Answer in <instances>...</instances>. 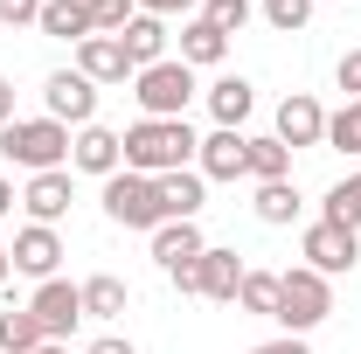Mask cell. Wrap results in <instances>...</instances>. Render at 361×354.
<instances>
[{"mask_svg": "<svg viewBox=\"0 0 361 354\" xmlns=\"http://www.w3.org/2000/svg\"><path fill=\"white\" fill-rule=\"evenodd\" d=\"M126 167H133V174H174V167H188V160H195V146H202V139L188 133V118H139V126H126Z\"/></svg>", "mask_w": 361, "mask_h": 354, "instance_id": "cell-1", "label": "cell"}, {"mask_svg": "<svg viewBox=\"0 0 361 354\" xmlns=\"http://www.w3.org/2000/svg\"><path fill=\"white\" fill-rule=\"evenodd\" d=\"M0 153L14 167H28V174H56V167H70V126H56V118H14V126H0Z\"/></svg>", "mask_w": 361, "mask_h": 354, "instance_id": "cell-2", "label": "cell"}, {"mask_svg": "<svg viewBox=\"0 0 361 354\" xmlns=\"http://www.w3.org/2000/svg\"><path fill=\"white\" fill-rule=\"evenodd\" d=\"M326 312H334V278H319V271H306V264L278 271V326H285V334L306 341Z\"/></svg>", "mask_w": 361, "mask_h": 354, "instance_id": "cell-3", "label": "cell"}, {"mask_svg": "<svg viewBox=\"0 0 361 354\" xmlns=\"http://www.w3.org/2000/svg\"><path fill=\"white\" fill-rule=\"evenodd\" d=\"M104 216L118 222V229H146V236H153V229L167 222V216H160V181L118 167V174L104 181Z\"/></svg>", "mask_w": 361, "mask_h": 354, "instance_id": "cell-4", "label": "cell"}, {"mask_svg": "<svg viewBox=\"0 0 361 354\" xmlns=\"http://www.w3.org/2000/svg\"><path fill=\"white\" fill-rule=\"evenodd\" d=\"M133 97L146 118H188V97H195V70L167 56V63H153V70H139L133 77Z\"/></svg>", "mask_w": 361, "mask_h": 354, "instance_id": "cell-5", "label": "cell"}, {"mask_svg": "<svg viewBox=\"0 0 361 354\" xmlns=\"http://www.w3.org/2000/svg\"><path fill=\"white\" fill-rule=\"evenodd\" d=\"M42 118H56V126H97V84H90L84 70H56L42 84Z\"/></svg>", "mask_w": 361, "mask_h": 354, "instance_id": "cell-6", "label": "cell"}, {"mask_svg": "<svg viewBox=\"0 0 361 354\" xmlns=\"http://www.w3.org/2000/svg\"><path fill=\"white\" fill-rule=\"evenodd\" d=\"M28 312H35L42 341H70V334L84 326V285H70V278H49V285H35Z\"/></svg>", "mask_w": 361, "mask_h": 354, "instance_id": "cell-7", "label": "cell"}, {"mask_svg": "<svg viewBox=\"0 0 361 354\" xmlns=\"http://www.w3.org/2000/svg\"><path fill=\"white\" fill-rule=\"evenodd\" d=\"M306 271H319V278H341V271L361 264V229H341V222H313L306 229Z\"/></svg>", "mask_w": 361, "mask_h": 354, "instance_id": "cell-8", "label": "cell"}, {"mask_svg": "<svg viewBox=\"0 0 361 354\" xmlns=\"http://www.w3.org/2000/svg\"><path fill=\"white\" fill-rule=\"evenodd\" d=\"M7 257H14V271H28L35 285H49V278H56V264H63V236H56L49 222H28V229H14Z\"/></svg>", "mask_w": 361, "mask_h": 354, "instance_id": "cell-9", "label": "cell"}, {"mask_svg": "<svg viewBox=\"0 0 361 354\" xmlns=\"http://www.w3.org/2000/svg\"><path fill=\"white\" fill-rule=\"evenodd\" d=\"M195 174H202V181H236V174H250V139L229 133V126H216V133L195 146Z\"/></svg>", "mask_w": 361, "mask_h": 354, "instance_id": "cell-10", "label": "cell"}, {"mask_svg": "<svg viewBox=\"0 0 361 354\" xmlns=\"http://www.w3.org/2000/svg\"><path fill=\"white\" fill-rule=\"evenodd\" d=\"M70 167H77V174L111 181L118 167H126V139H118V133H104V126H84V133L70 139Z\"/></svg>", "mask_w": 361, "mask_h": 354, "instance_id": "cell-11", "label": "cell"}, {"mask_svg": "<svg viewBox=\"0 0 361 354\" xmlns=\"http://www.w3.org/2000/svg\"><path fill=\"white\" fill-rule=\"evenodd\" d=\"M70 202H77V195H70V167H56V174H28V188H21L28 222H49V229L70 216Z\"/></svg>", "mask_w": 361, "mask_h": 354, "instance_id": "cell-12", "label": "cell"}, {"mask_svg": "<svg viewBox=\"0 0 361 354\" xmlns=\"http://www.w3.org/2000/svg\"><path fill=\"white\" fill-rule=\"evenodd\" d=\"M278 139H285V146H326V111H319V97L292 90V97L278 104Z\"/></svg>", "mask_w": 361, "mask_h": 354, "instance_id": "cell-13", "label": "cell"}, {"mask_svg": "<svg viewBox=\"0 0 361 354\" xmlns=\"http://www.w3.org/2000/svg\"><path fill=\"white\" fill-rule=\"evenodd\" d=\"M243 257H236V250H216V243H209V250H202V257H195V278H202V299H216V306H236V285H243Z\"/></svg>", "mask_w": 361, "mask_h": 354, "instance_id": "cell-14", "label": "cell"}, {"mask_svg": "<svg viewBox=\"0 0 361 354\" xmlns=\"http://www.w3.org/2000/svg\"><path fill=\"white\" fill-rule=\"evenodd\" d=\"M118 49H126L133 77H139V70H153V63H167V21H160V14H133L126 35H118Z\"/></svg>", "mask_w": 361, "mask_h": 354, "instance_id": "cell-15", "label": "cell"}, {"mask_svg": "<svg viewBox=\"0 0 361 354\" xmlns=\"http://www.w3.org/2000/svg\"><path fill=\"white\" fill-rule=\"evenodd\" d=\"M202 195H209V181L195 174V167L160 174V216H167V222H195V216H202Z\"/></svg>", "mask_w": 361, "mask_h": 354, "instance_id": "cell-16", "label": "cell"}, {"mask_svg": "<svg viewBox=\"0 0 361 354\" xmlns=\"http://www.w3.org/2000/svg\"><path fill=\"white\" fill-rule=\"evenodd\" d=\"M223 56H229V35L216 21H202V14L180 21V63H188V70H216Z\"/></svg>", "mask_w": 361, "mask_h": 354, "instance_id": "cell-17", "label": "cell"}, {"mask_svg": "<svg viewBox=\"0 0 361 354\" xmlns=\"http://www.w3.org/2000/svg\"><path fill=\"white\" fill-rule=\"evenodd\" d=\"M77 70H84L90 84H126V77H133L118 35H90V42H77Z\"/></svg>", "mask_w": 361, "mask_h": 354, "instance_id": "cell-18", "label": "cell"}, {"mask_svg": "<svg viewBox=\"0 0 361 354\" xmlns=\"http://www.w3.org/2000/svg\"><path fill=\"white\" fill-rule=\"evenodd\" d=\"M202 250H209V243H202V229H195V222H160V229H153V264H160V271L195 264Z\"/></svg>", "mask_w": 361, "mask_h": 354, "instance_id": "cell-19", "label": "cell"}, {"mask_svg": "<svg viewBox=\"0 0 361 354\" xmlns=\"http://www.w3.org/2000/svg\"><path fill=\"white\" fill-rule=\"evenodd\" d=\"M250 104H257V90L243 84V77H216L209 84V111H216V126H229V133H243Z\"/></svg>", "mask_w": 361, "mask_h": 354, "instance_id": "cell-20", "label": "cell"}, {"mask_svg": "<svg viewBox=\"0 0 361 354\" xmlns=\"http://www.w3.org/2000/svg\"><path fill=\"white\" fill-rule=\"evenodd\" d=\"M35 28L56 35V42H90V7L84 0H42V21Z\"/></svg>", "mask_w": 361, "mask_h": 354, "instance_id": "cell-21", "label": "cell"}, {"mask_svg": "<svg viewBox=\"0 0 361 354\" xmlns=\"http://www.w3.org/2000/svg\"><path fill=\"white\" fill-rule=\"evenodd\" d=\"M126 306H133L126 278H111V271L84 278V319H126Z\"/></svg>", "mask_w": 361, "mask_h": 354, "instance_id": "cell-22", "label": "cell"}, {"mask_svg": "<svg viewBox=\"0 0 361 354\" xmlns=\"http://www.w3.org/2000/svg\"><path fill=\"white\" fill-rule=\"evenodd\" d=\"M250 209H257V222L285 229V222H299L306 202H299V188H292V181H257V202H250Z\"/></svg>", "mask_w": 361, "mask_h": 354, "instance_id": "cell-23", "label": "cell"}, {"mask_svg": "<svg viewBox=\"0 0 361 354\" xmlns=\"http://www.w3.org/2000/svg\"><path fill=\"white\" fill-rule=\"evenodd\" d=\"M236 306L257 312V319H278V271H243V285H236Z\"/></svg>", "mask_w": 361, "mask_h": 354, "instance_id": "cell-24", "label": "cell"}, {"mask_svg": "<svg viewBox=\"0 0 361 354\" xmlns=\"http://www.w3.org/2000/svg\"><path fill=\"white\" fill-rule=\"evenodd\" d=\"M250 181H292V146L271 133V139H250Z\"/></svg>", "mask_w": 361, "mask_h": 354, "instance_id": "cell-25", "label": "cell"}, {"mask_svg": "<svg viewBox=\"0 0 361 354\" xmlns=\"http://www.w3.org/2000/svg\"><path fill=\"white\" fill-rule=\"evenodd\" d=\"M319 222L361 229V174H348V181H334V188H326V216H319Z\"/></svg>", "mask_w": 361, "mask_h": 354, "instance_id": "cell-26", "label": "cell"}, {"mask_svg": "<svg viewBox=\"0 0 361 354\" xmlns=\"http://www.w3.org/2000/svg\"><path fill=\"white\" fill-rule=\"evenodd\" d=\"M42 348V326H35V312H0V354H35Z\"/></svg>", "mask_w": 361, "mask_h": 354, "instance_id": "cell-27", "label": "cell"}, {"mask_svg": "<svg viewBox=\"0 0 361 354\" xmlns=\"http://www.w3.org/2000/svg\"><path fill=\"white\" fill-rule=\"evenodd\" d=\"M326 146L334 153H361V97L341 104V111H326Z\"/></svg>", "mask_w": 361, "mask_h": 354, "instance_id": "cell-28", "label": "cell"}, {"mask_svg": "<svg viewBox=\"0 0 361 354\" xmlns=\"http://www.w3.org/2000/svg\"><path fill=\"white\" fill-rule=\"evenodd\" d=\"M257 14H264L278 35H299V28L313 21V0H257Z\"/></svg>", "mask_w": 361, "mask_h": 354, "instance_id": "cell-29", "label": "cell"}, {"mask_svg": "<svg viewBox=\"0 0 361 354\" xmlns=\"http://www.w3.org/2000/svg\"><path fill=\"white\" fill-rule=\"evenodd\" d=\"M250 14H257V0H202V21H216L223 35H243Z\"/></svg>", "mask_w": 361, "mask_h": 354, "instance_id": "cell-30", "label": "cell"}, {"mask_svg": "<svg viewBox=\"0 0 361 354\" xmlns=\"http://www.w3.org/2000/svg\"><path fill=\"white\" fill-rule=\"evenodd\" d=\"M84 7H90V35H126V21L139 14L133 0H84Z\"/></svg>", "mask_w": 361, "mask_h": 354, "instance_id": "cell-31", "label": "cell"}, {"mask_svg": "<svg viewBox=\"0 0 361 354\" xmlns=\"http://www.w3.org/2000/svg\"><path fill=\"white\" fill-rule=\"evenodd\" d=\"M334 84L348 90V104H355V97H361V49H348V56L334 63Z\"/></svg>", "mask_w": 361, "mask_h": 354, "instance_id": "cell-32", "label": "cell"}, {"mask_svg": "<svg viewBox=\"0 0 361 354\" xmlns=\"http://www.w3.org/2000/svg\"><path fill=\"white\" fill-rule=\"evenodd\" d=\"M0 21L7 28H28V21H42V0H0Z\"/></svg>", "mask_w": 361, "mask_h": 354, "instance_id": "cell-33", "label": "cell"}, {"mask_svg": "<svg viewBox=\"0 0 361 354\" xmlns=\"http://www.w3.org/2000/svg\"><path fill=\"white\" fill-rule=\"evenodd\" d=\"M139 14H160V21H167V14H188V7H202V0H133Z\"/></svg>", "mask_w": 361, "mask_h": 354, "instance_id": "cell-34", "label": "cell"}, {"mask_svg": "<svg viewBox=\"0 0 361 354\" xmlns=\"http://www.w3.org/2000/svg\"><path fill=\"white\" fill-rule=\"evenodd\" d=\"M250 354H313L299 334H285V341H264V348H250Z\"/></svg>", "mask_w": 361, "mask_h": 354, "instance_id": "cell-35", "label": "cell"}, {"mask_svg": "<svg viewBox=\"0 0 361 354\" xmlns=\"http://www.w3.org/2000/svg\"><path fill=\"white\" fill-rule=\"evenodd\" d=\"M84 354H139V348H133V341H118V334H104V341H90Z\"/></svg>", "mask_w": 361, "mask_h": 354, "instance_id": "cell-36", "label": "cell"}, {"mask_svg": "<svg viewBox=\"0 0 361 354\" xmlns=\"http://www.w3.org/2000/svg\"><path fill=\"white\" fill-rule=\"evenodd\" d=\"M14 202H21V195H14V181H7V174H0V222H7V216H14Z\"/></svg>", "mask_w": 361, "mask_h": 354, "instance_id": "cell-37", "label": "cell"}, {"mask_svg": "<svg viewBox=\"0 0 361 354\" xmlns=\"http://www.w3.org/2000/svg\"><path fill=\"white\" fill-rule=\"evenodd\" d=\"M0 126H14V84L0 77Z\"/></svg>", "mask_w": 361, "mask_h": 354, "instance_id": "cell-38", "label": "cell"}, {"mask_svg": "<svg viewBox=\"0 0 361 354\" xmlns=\"http://www.w3.org/2000/svg\"><path fill=\"white\" fill-rule=\"evenodd\" d=\"M35 354H70V341H42V348H35Z\"/></svg>", "mask_w": 361, "mask_h": 354, "instance_id": "cell-39", "label": "cell"}, {"mask_svg": "<svg viewBox=\"0 0 361 354\" xmlns=\"http://www.w3.org/2000/svg\"><path fill=\"white\" fill-rule=\"evenodd\" d=\"M7 271H14V257H7V243H0V285H7Z\"/></svg>", "mask_w": 361, "mask_h": 354, "instance_id": "cell-40", "label": "cell"}]
</instances>
